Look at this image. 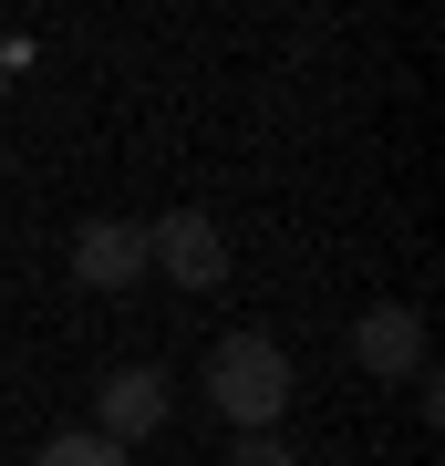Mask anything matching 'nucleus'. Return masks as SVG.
I'll return each mask as SVG.
<instances>
[{
	"label": "nucleus",
	"instance_id": "1",
	"mask_svg": "<svg viewBox=\"0 0 445 466\" xmlns=\"http://www.w3.org/2000/svg\"><path fill=\"white\" fill-rule=\"evenodd\" d=\"M207 394H217V415H228L238 435H269L290 415V352L269 332H228L207 352Z\"/></svg>",
	"mask_w": 445,
	"mask_h": 466
},
{
	"label": "nucleus",
	"instance_id": "2",
	"mask_svg": "<svg viewBox=\"0 0 445 466\" xmlns=\"http://www.w3.org/2000/svg\"><path fill=\"white\" fill-rule=\"evenodd\" d=\"M146 259L166 269V280H187V290H217V280H228V238H217V218H197V208H166L156 228H146Z\"/></svg>",
	"mask_w": 445,
	"mask_h": 466
},
{
	"label": "nucleus",
	"instance_id": "3",
	"mask_svg": "<svg viewBox=\"0 0 445 466\" xmlns=\"http://www.w3.org/2000/svg\"><path fill=\"white\" fill-rule=\"evenodd\" d=\"M135 269H146V228H125V218H83V228H73V280L125 290Z\"/></svg>",
	"mask_w": 445,
	"mask_h": 466
},
{
	"label": "nucleus",
	"instance_id": "4",
	"mask_svg": "<svg viewBox=\"0 0 445 466\" xmlns=\"http://www.w3.org/2000/svg\"><path fill=\"white\" fill-rule=\"evenodd\" d=\"M94 435H104V446H125V435H156L166 425V373H115V383H104V394H94Z\"/></svg>",
	"mask_w": 445,
	"mask_h": 466
},
{
	"label": "nucleus",
	"instance_id": "5",
	"mask_svg": "<svg viewBox=\"0 0 445 466\" xmlns=\"http://www.w3.org/2000/svg\"><path fill=\"white\" fill-rule=\"evenodd\" d=\"M352 352H363L373 373H425V321H414L404 300H383V311H363V332H352Z\"/></svg>",
	"mask_w": 445,
	"mask_h": 466
},
{
	"label": "nucleus",
	"instance_id": "6",
	"mask_svg": "<svg viewBox=\"0 0 445 466\" xmlns=\"http://www.w3.org/2000/svg\"><path fill=\"white\" fill-rule=\"evenodd\" d=\"M32 466H125V446H104V435H52Z\"/></svg>",
	"mask_w": 445,
	"mask_h": 466
},
{
	"label": "nucleus",
	"instance_id": "7",
	"mask_svg": "<svg viewBox=\"0 0 445 466\" xmlns=\"http://www.w3.org/2000/svg\"><path fill=\"white\" fill-rule=\"evenodd\" d=\"M238 466H300V456L280 446V435H238Z\"/></svg>",
	"mask_w": 445,
	"mask_h": 466
}]
</instances>
